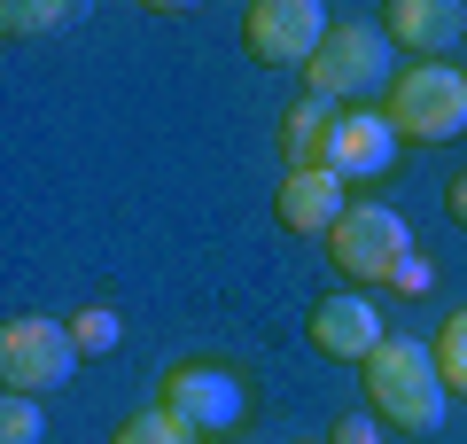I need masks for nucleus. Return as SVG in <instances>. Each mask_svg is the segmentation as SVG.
I'll list each match as a JSON object with an SVG mask.
<instances>
[{
  "label": "nucleus",
  "mask_w": 467,
  "mask_h": 444,
  "mask_svg": "<svg viewBox=\"0 0 467 444\" xmlns=\"http://www.w3.org/2000/svg\"><path fill=\"white\" fill-rule=\"evenodd\" d=\"M273 211H281L288 234H319V242H327L350 203H343V180H335V172H288L281 196H273Z\"/></svg>",
  "instance_id": "10"
},
{
  "label": "nucleus",
  "mask_w": 467,
  "mask_h": 444,
  "mask_svg": "<svg viewBox=\"0 0 467 444\" xmlns=\"http://www.w3.org/2000/svg\"><path fill=\"white\" fill-rule=\"evenodd\" d=\"M164 413L187 421L195 437H226V428H242V382L211 359H187L164 375Z\"/></svg>",
  "instance_id": "7"
},
{
  "label": "nucleus",
  "mask_w": 467,
  "mask_h": 444,
  "mask_svg": "<svg viewBox=\"0 0 467 444\" xmlns=\"http://www.w3.org/2000/svg\"><path fill=\"white\" fill-rule=\"evenodd\" d=\"M327 444H382V421H335Z\"/></svg>",
  "instance_id": "18"
},
{
  "label": "nucleus",
  "mask_w": 467,
  "mask_h": 444,
  "mask_svg": "<svg viewBox=\"0 0 467 444\" xmlns=\"http://www.w3.org/2000/svg\"><path fill=\"white\" fill-rule=\"evenodd\" d=\"M335 24L319 16L312 0H257L250 16H242V48L257 55L265 70H304L319 48H327Z\"/></svg>",
  "instance_id": "6"
},
{
  "label": "nucleus",
  "mask_w": 467,
  "mask_h": 444,
  "mask_svg": "<svg viewBox=\"0 0 467 444\" xmlns=\"http://www.w3.org/2000/svg\"><path fill=\"white\" fill-rule=\"evenodd\" d=\"M389 48H413L420 63H444V48L467 32V8H451V0H398L382 16Z\"/></svg>",
  "instance_id": "11"
},
{
  "label": "nucleus",
  "mask_w": 467,
  "mask_h": 444,
  "mask_svg": "<svg viewBox=\"0 0 467 444\" xmlns=\"http://www.w3.org/2000/svg\"><path fill=\"white\" fill-rule=\"evenodd\" d=\"M327 141H335L327 101H319V94H304L296 110L281 117V156H288V172H327Z\"/></svg>",
  "instance_id": "12"
},
{
  "label": "nucleus",
  "mask_w": 467,
  "mask_h": 444,
  "mask_svg": "<svg viewBox=\"0 0 467 444\" xmlns=\"http://www.w3.org/2000/svg\"><path fill=\"white\" fill-rule=\"evenodd\" d=\"M78 366H86V359H78V344H70L63 320L24 312V320H8V328H0V382H8L16 397H47V390H63Z\"/></svg>",
  "instance_id": "4"
},
{
  "label": "nucleus",
  "mask_w": 467,
  "mask_h": 444,
  "mask_svg": "<svg viewBox=\"0 0 467 444\" xmlns=\"http://www.w3.org/2000/svg\"><path fill=\"white\" fill-rule=\"evenodd\" d=\"M382 117H389L398 141H451V132H467V70H451V63L398 70Z\"/></svg>",
  "instance_id": "3"
},
{
  "label": "nucleus",
  "mask_w": 467,
  "mask_h": 444,
  "mask_svg": "<svg viewBox=\"0 0 467 444\" xmlns=\"http://www.w3.org/2000/svg\"><path fill=\"white\" fill-rule=\"evenodd\" d=\"M327 258L343 265V280H398V265L413 258V227L389 203H350L343 227L327 234Z\"/></svg>",
  "instance_id": "5"
},
{
  "label": "nucleus",
  "mask_w": 467,
  "mask_h": 444,
  "mask_svg": "<svg viewBox=\"0 0 467 444\" xmlns=\"http://www.w3.org/2000/svg\"><path fill=\"white\" fill-rule=\"evenodd\" d=\"M367 375V406L382 413L389 428H405V437H429V428H444V375H436V351L413 344V335H389V344H374V359L358 366Z\"/></svg>",
  "instance_id": "1"
},
{
  "label": "nucleus",
  "mask_w": 467,
  "mask_h": 444,
  "mask_svg": "<svg viewBox=\"0 0 467 444\" xmlns=\"http://www.w3.org/2000/svg\"><path fill=\"white\" fill-rule=\"evenodd\" d=\"M444 211H451V227H467V172H451V187H444Z\"/></svg>",
  "instance_id": "19"
},
{
  "label": "nucleus",
  "mask_w": 467,
  "mask_h": 444,
  "mask_svg": "<svg viewBox=\"0 0 467 444\" xmlns=\"http://www.w3.org/2000/svg\"><path fill=\"white\" fill-rule=\"evenodd\" d=\"M109 444H195V428L171 421V413L156 406V413H133V421H117V437H109Z\"/></svg>",
  "instance_id": "14"
},
{
  "label": "nucleus",
  "mask_w": 467,
  "mask_h": 444,
  "mask_svg": "<svg viewBox=\"0 0 467 444\" xmlns=\"http://www.w3.org/2000/svg\"><path fill=\"white\" fill-rule=\"evenodd\" d=\"M47 437V413H39V397H0V444H39Z\"/></svg>",
  "instance_id": "16"
},
{
  "label": "nucleus",
  "mask_w": 467,
  "mask_h": 444,
  "mask_svg": "<svg viewBox=\"0 0 467 444\" xmlns=\"http://www.w3.org/2000/svg\"><path fill=\"white\" fill-rule=\"evenodd\" d=\"M389 156H398V132H389L382 110H343L327 141V172L335 180H382Z\"/></svg>",
  "instance_id": "9"
},
{
  "label": "nucleus",
  "mask_w": 467,
  "mask_h": 444,
  "mask_svg": "<svg viewBox=\"0 0 467 444\" xmlns=\"http://www.w3.org/2000/svg\"><path fill=\"white\" fill-rule=\"evenodd\" d=\"M304 335H312L319 359H358V366H367L374 344H382V320H374L367 296H343V289H335V296H319V304H312Z\"/></svg>",
  "instance_id": "8"
},
{
  "label": "nucleus",
  "mask_w": 467,
  "mask_h": 444,
  "mask_svg": "<svg viewBox=\"0 0 467 444\" xmlns=\"http://www.w3.org/2000/svg\"><path fill=\"white\" fill-rule=\"evenodd\" d=\"M436 375H444V390L451 397H467V304H460V312H451L444 320V328H436Z\"/></svg>",
  "instance_id": "13"
},
{
  "label": "nucleus",
  "mask_w": 467,
  "mask_h": 444,
  "mask_svg": "<svg viewBox=\"0 0 467 444\" xmlns=\"http://www.w3.org/2000/svg\"><path fill=\"white\" fill-rule=\"evenodd\" d=\"M70 344H78V359H109L117 351V312L109 304H86V312L70 320Z\"/></svg>",
  "instance_id": "15"
},
{
  "label": "nucleus",
  "mask_w": 467,
  "mask_h": 444,
  "mask_svg": "<svg viewBox=\"0 0 467 444\" xmlns=\"http://www.w3.org/2000/svg\"><path fill=\"white\" fill-rule=\"evenodd\" d=\"M55 24H70V8H0V32L8 39H32V32H55Z\"/></svg>",
  "instance_id": "17"
},
{
  "label": "nucleus",
  "mask_w": 467,
  "mask_h": 444,
  "mask_svg": "<svg viewBox=\"0 0 467 444\" xmlns=\"http://www.w3.org/2000/svg\"><path fill=\"white\" fill-rule=\"evenodd\" d=\"M389 32L382 24H367V16H343L327 32V48L304 63V86H312L319 101H374V94H389Z\"/></svg>",
  "instance_id": "2"
}]
</instances>
